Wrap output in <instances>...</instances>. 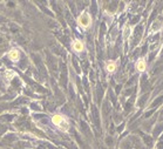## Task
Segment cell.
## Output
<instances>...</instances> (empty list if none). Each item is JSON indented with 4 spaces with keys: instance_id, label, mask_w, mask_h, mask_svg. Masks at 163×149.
Segmentation results:
<instances>
[{
    "instance_id": "8992f818",
    "label": "cell",
    "mask_w": 163,
    "mask_h": 149,
    "mask_svg": "<svg viewBox=\"0 0 163 149\" xmlns=\"http://www.w3.org/2000/svg\"><path fill=\"white\" fill-rule=\"evenodd\" d=\"M8 58L12 61H18L20 59V53L18 50H11L8 52Z\"/></svg>"
},
{
    "instance_id": "7a4b0ae2",
    "label": "cell",
    "mask_w": 163,
    "mask_h": 149,
    "mask_svg": "<svg viewBox=\"0 0 163 149\" xmlns=\"http://www.w3.org/2000/svg\"><path fill=\"white\" fill-rule=\"evenodd\" d=\"M92 22H93V20H92V17L88 12H82L77 18V25L83 30L89 28L92 26Z\"/></svg>"
},
{
    "instance_id": "277c9868",
    "label": "cell",
    "mask_w": 163,
    "mask_h": 149,
    "mask_svg": "<svg viewBox=\"0 0 163 149\" xmlns=\"http://www.w3.org/2000/svg\"><path fill=\"white\" fill-rule=\"evenodd\" d=\"M135 67H136V70H139L140 73L144 72V70H147V62H145V60H144L143 58H140V59L136 61Z\"/></svg>"
},
{
    "instance_id": "5b68a950",
    "label": "cell",
    "mask_w": 163,
    "mask_h": 149,
    "mask_svg": "<svg viewBox=\"0 0 163 149\" xmlns=\"http://www.w3.org/2000/svg\"><path fill=\"white\" fill-rule=\"evenodd\" d=\"M117 68V63H116L115 61H108L107 63H106V70L108 72V73H114Z\"/></svg>"
},
{
    "instance_id": "6da1fadb",
    "label": "cell",
    "mask_w": 163,
    "mask_h": 149,
    "mask_svg": "<svg viewBox=\"0 0 163 149\" xmlns=\"http://www.w3.org/2000/svg\"><path fill=\"white\" fill-rule=\"evenodd\" d=\"M52 122H53V125H55L59 129H61L62 131H68V129H69V122L65 116H62L60 114L53 115Z\"/></svg>"
},
{
    "instance_id": "3957f363",
    "label": "cell",
    "mask_w": 163,
    "mask_h": 149,
    "mask_svg": "<svg viewBox=\"0 0 163 149\" xmlns=\"http://www.w3.org/2000/svg\"><path fill=\"white\" fill-rule=\"evenodd\" d=\"M72 50H74L75 53H81V52H83L85 50V45H83V42L81 41V40H73V42H72Z\"/></svg>"
},
{
    "instance_id": "52a82bcc",
    "label": "cell",
    "mask_w": 163,
    "mask_h": 149,
    "mask_svg": "<svg viewBox=\"0 0 163 149\" xmlns=\"http://www.w3.org/2000/svg\"><path fill=\"white\" fill-rule=\"evenodd\" d=\"M14 75H15V74H14V72H12V70H6V73H5V76H6V80H7V81L12 80V78H13Z\"/></svg>"
}]
</instances>
